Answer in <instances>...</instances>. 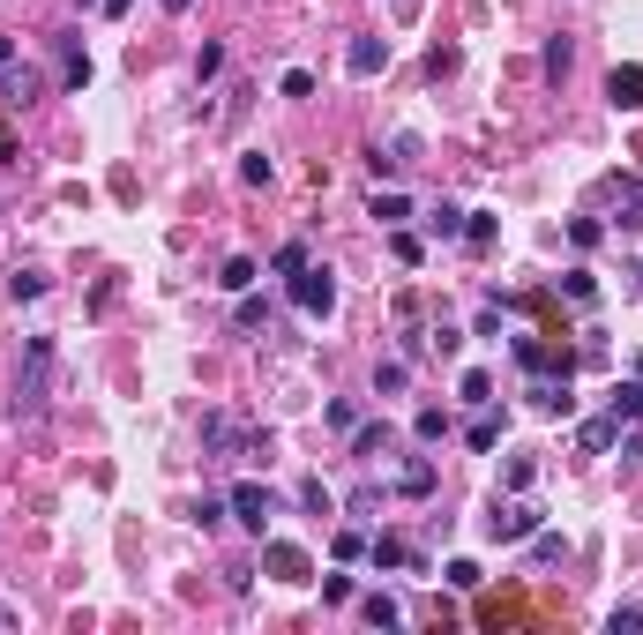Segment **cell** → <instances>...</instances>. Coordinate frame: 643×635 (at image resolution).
Masks as SVG:
<instances>
[{"instance_id":"1","label":"cell","mask_w":643,"mask_h":635,"mask_svg":"<svg viewBox=\"0 0 643 635\" xmlns=\"http://www.w3.org/2000/svg\"><path fill=\"white\" fill-rule=\"evenodd\" d=\"M45 404H53V337H30L23 344V367H15L8 411H15V419H38Z\"/></svg>"},{"instance_id":"2","label":"cell","mask_w":643,"mask_h":635,"mask_svg":"<svg viewBox=\"0 0 643 635\" xmlns=\"http://www.w3.org/2000/svg\"><path fill=\"white\" fill-rule=\"evenodd\" d=\"M531 531H539V508H531V501H494V508H486V538H494V546H516V538H531Z\"/></svg>"},{"instance_id":"3","label":"cell","mask_w":643,"mask_h":635,"mask_svg":"<svg viewBox=\"0 0 643 635\" xmlns=\"http://www.w3.org/2000/svg\"><path fill=\"white\" fill-rule=\"evenodd\" d=\"M292 307H300V314H329V307H337V277L307 262L300 277H292Z\"/></svg>"},{"instance_id":"4","label":"cell","mask_w":643,"mask_h":635,"mask_svg":"<svg viewBox=\"0 0 643 635\" xmlns=\"http://www.w3.org/2000/svg\"><path fill=\"white\" fill-rule=\"evenodd\" d=\"M262 568H270L277 583H315V561H307L292 538H270V546H262Z\"/></svg>"},{"instance_id":"5","label":"cell","mask_w":643,"mask_h":635,"mask_svg":"<svg viewBox=\"0 0 643 635\" xmlns=\"http://www.w3.org/2000/svg\"><path fill=\"white\" fill-rule=\"evenodd\" d=\"M225 508H232V516L247 523V531H262V523L277 516V494H270V486H247V479H240V486L225 494Z\"/></svg>"},{"instance_id":"6","label":"cell","mask_w":643,"mask_h":635,"mask_svg":"<svg viewBox=\"0 0 643 635\" xmlns=\"http://www.w3.org/2000/svg\"><path fill=\"white\" fill-rule=\"evenodd\" d=\"M531 404H539L546 419H569V411H576V396H569V374H539V381H531Z\"/></svg>"},{"instance_id":"7","label":"cell","mask_w":643,"mask_h":635,"mask_svg":"<svg viewBox=\"0 0 643 635\" xmlns=\"http://www.w3.org/2000/svg\"><path fill=\"white\" fill-rule=\"evenodd\" d=\"M606 98H614L621 113H643V60H629V68L606 75Z\"/></svg>"},{"instance_id":"8","label":"cell","mask_w":643,"mask_h":635,"mask_svg":"<svg viewBox=\"0 0 643 635\" xmlns=\"http://www.w3.org/2000/svg\"><path fill=\"white\" fill-rule=\"evenodd\" d=\"M367 217H374V225H389V232H397L404 217H412V202H404L397 187H374V195H367Z\"/></svg>"},{"instance_id":"9","label":"cell","mask_w":643,"mask_h":635,"mask_svg":"<svg viewBox=\"0 0 643 635\" xmlns=\"http://www.w3.org/2000/svg\"><path fill=\"white\" fill-rule=\"evenodd\" d=\"M344 68H352V75H382V68H389V45H382V38H352Z\"/></svg>"},{"instance_id":"10","label":"cell","mask_w":643,"mask_h":635,"mask_svg":"<svg viewBox=\"0 0 643 635\" xmlns=\"http://www.w3.org/2000/svg\"><path fill=\"white\" fill-rule=\"evenodd\" d=\"M614 225H643V180H614Z\"/></svg>"},{"instance_id":"11","label":"cell","mask_w":643,"mask_h":635,"mask_svg":"<svg viewBox=\"0 0 643 635\" xmlns=\"http://www.w3.org/2000/svg\"><path fill=\"white\" fill-rule=\"evenodd\" d=\"M202 449H210V456H232V449H240V426H232L225 411H210V419H202Z\"/></svg>"},{"instance_id":"12","label":"cell","mask_w":643,"mask_h":635,"mask_svg":"<svg viewBox=\"0 0 643 635\" xmlns=\"http://www.w3.org/2000/svg\"><path fill=\"white\" fill-rule=\"evenodd\" d=\"M367 553H374V568H412V576H419V568H427V561H419L412 546H404V538H374Z\"/></svg>"},{"instance_id":"13","label":"cell","mask_w":643,"mask_h":635,"mask_svg":"<svg viewBox=\"0 0 643 635\" xmlns=\"http://www.w3.org/2000/svg\"><path fill=\"white\" fill-rule=\"evenodd\" d=\"M576 441H584L591 456H606V449H614V441H621V419H614V411H606V419H591V426H584V434H576Z\"/></svg>"},{"instance_id":"14","label":"cell","mask_w":643,"mask_h":635,"mask_svg":"<svg viewBox=\"0 0 643 635\" xmlns=\"http://www.w3.org/2000/svg\"><path fill=\"white\" fill-rule=\"evenodd\" d=\"M614 419H621V426L643 419V374H636V381H614Z\"/></svg>"},{"instance_id":"15","label":"cell","mask_w":643,"mask_h":635,"mask_svg":"<svg viewBox=\"0 0 643 635\" xmlns=\"http://www.w3.org/2000/svg\"><path fill=\"white\" fill-rule=\"evenodd\" d=\"M427 232H434V240H457V232H464V210H457V202H434V210H427Z\"/></svg>"},{"instance_id":"16","label":"cell","mask_w":643,"mask_h":635,"mask_svg":"<svg viewBox=\"0 0 643 635\" xmlns=\"http://www.w3.org/2000/svg\"><path fill=\"white\" fill-rule=\"evenodd\" d=\"M382 449H389V426H352V456L359 464H374Z\"/></svg>"},{"instance_id":"17","label":"cell","mask_w":643,"mask_h":635,"mask_svg":"<svg viewBox=\"0 0 643 635\" xmlns=\"http://www.w3.org/2000/svg\"><path fill=\"white\" fill-rule=\"evenodd\" d=\"M397 494H434V464L427 456H412V464L397 471Z\"/></svg>"},{"instance_id":"18","label":"cell","mask_w":643,"mask_h":635,"mask_svg":"<svg viewBox=\"0 0 643 635\" xmlns=\"http://www.w3.org/2000/svg\"><path fill=\"white\" fill-rule=\"evenodd\" d=\"M412 434L427 441V449H434V441H449V411H442V404H427V411L412 419Z\"/></svg>"},{"instance_id":"19","label":"cell","mask_w":643,"mask_h":635,"mask_svg":"<svg viewBox=\"0 0 643 635\" xmlns=\"http://www.w3.org/2000/svg\"><path fill=\"white\" fill-rule=\"evenodd\" d=\"M614 449H621V471L636 479V471H643V426H636V419L621 426V441H614Z\"/></svg>"},{"instance_id":"20","label":"cell","mask_w":643,"mask_h":635,"mask_svg":"<svg viewBox=\"0 0 643 635\" xmlns=\"http://www.w3.org/2000/svg\"><path fill=\"white\" fill-rule=\"evenodd\" d=\"M255 277H262V269L247 262V254H232V262L217 269V284H225V292H247V284H255Z\"/></svg>"},{"instance_id":"21","label":"cell","mask_w":643,"mask_h":635,"mask_svg":"<svg viewBox=\"0 0 643 635\" xmlns=\"http://www.w3.org/2000/svg\"><path fill=\"white\" fill-rule=\"evenodd\" d=\"M30 98H38V75H30V68H15L8 83H0V105H30Z\"/></svg>"},{"instance_id":"22","label":"cell","mask_w":643,"mask_h":635,"mask_svg":"<svg viewBox=\"0 0 643 635\" xmlns=\"http://www.w3.org/2000/svg\"><path fill=\"white\" fill-rule=\"evenodd\" d=\"M300 508H307V516H337V494H329L322 479H307L300 486Z\"/></svg>"},{"instance_id":"23","label":"cell","mask_w":643,"mask_h":635,"mask_svg":"<svg viewBox=\"0 0 643 635\" xmlns=\"http://www.w3.org/2000/svg\"><path fill=\"white\" fill-rule=\"evenodd\" d=\"M569 38H554V45H546V60H539V68H546V83H569Z\"/></svg>"},{"instance_id":"24","label":"cell","mask_w":643,"mask_h":635,"mask_svg":"<svg viewBox=\"0 0 643 635\" xmlns=\"http://www.w3.org/2000/svg\"><path fill=\"white\" fill-rule=\"evenodd\" d=\"M531 561H569V538L561 531H531Z\"/></svg>"},{"instance_id":"25","label":"cell","mask_w":643,"mask_h":635,"mask_svg":"<svg viewBox=\"0 0 643 635\" xmlns=\"http://www.w3.org/2000/svg\"><path fill=\"white\" fill-rule=\"evenodd\" d=\"M561 292H569L576 307H591V299H599V277H591V269H569V277H561Z\"/></svg>"},{"instance_id":"26","label":"cell","mask_w":643,"mask_h":635,"mask_svg":"<svg viewBox=\"0 0 643 635\" xmlns=\"http://www.w3.org/2000/svg\"><path fill=\"white\" fill-rule=\"evenodd\" d=\"M404 381H412V374H404V359H382V367H374V396H397Z\"/></svg>"},{"instance_id":"27","label":"cell","mask_w":643,"mask_h":635,"mask_svg":"<svg viewBox=\"0 0 643 635\" xmlns=\"http://www.w3.org/2000/svg\"><path fill=\"white\" fill-rule=\"evenodd\" d=\"M359 613H367L374 628H397V621H404V613H397V598H382V591H374V598H367V606H359Z\"/></svg>"},{"instance_id":"28","label":"cell","mask_w":643,"mask_h":635,"mask_svg":"<svg viewBox=\"0 0 643 635\" xmlns=\"http://www.w3.org/2000/svg\"><path fill=\"white\" fill-rule=\"evenodd\" d=\"M38 292H45L38 269H15V277H8V299H15V307H23V299H38Z\"/></svg>"},{"instance_id":"29","label":"cell","mask_w":643,"mask_h":635,"mask_svg":"<svg viewBox=\"0 0 643 635\" xmlns=\"http://www.w3.org/2000/svg\"><path fill=\"white\" fill-rule=\"evenodd\" d=\"M270 269H277V277H300V269H307V247H300V240H285V247H277V262H270Z\"/></svg>"},{"instance_id":"30","label":"cell","mask_w":643,"mask_h":635,"mask_svg":"<svg viewBox=\"0 0 643 635\" xmlns=\"http://www.w3.org/2000/svg\"><path fill=\"white\" fill-rule=\"evenodd\" d=\"M464 441H472V449H494V441H501V419H494V411H479V419H472V434H464Z\"/></svg>"},{"instance_id":"31","label":"cell","mask_w":643,"mask_h":635,"mask_svg":"<svg viewBox=\"0 0 643 635\" xmlns=\"http://www.w3.org/2000/svg\"><path fill=\"white\" fill-rule=\"evenodd\" d=\"M569 240H576V247H599L606 225H599V217H569Z\"/></svg>"},{"instance_id":"32","label":"cell","mask_w":643,"mask_h":635,"mask_svg":"<svg viewBox=\"0 0 643 635\" xmlns=\"http://www.w3.org/2000/svg\"><path fill=\"white\" fill-rule=\"evenodd\" d=\"M442 576H449V591H479V561H449Z\"/></svg>"},{"instance_id":"33","label":"cell","mask_w":643,"mask_h":635,"mask_svg":"<svg viewBox=\"0 0 643 635\" xmlns=\"http://www.w3.org/2000/svg\"><path fill=\"white\" fill-rule=\"evenodd\" d=\"M464 240L486 247V240H494V217H486V210H464Z\"/></svg>"},{"instance_id":"34","label":"cell","mask_w":643,"mask_h":635,"mask_svg":"<svg viewBox=\"0 0 643 635\" xmlns=\"http://www.w3.org/2000/svg\"><path fill=\"white\" fill-rule=\"evenodd\" d=\"M217 68H225V45H202V53H195V75H202V83H210Z\"/></svg>"},{"instance_id":"35","label":"cell","mask_w":643,"mask_h":635,"mask_svg":"<svg viewBox=\"0 0 643 635\" xmlns=\"http://www.w3.org/2000/svg\"><path fill=\"white\" fill-rule=\"evenodd\" d=\"M285 98H315V75H307V68H285Z\"/></svg>"},{"instance_id":"36","label":"cell","mask_w":643,"mask_h":635,"mask_svg":"<svg viewBox=\"0 0 643 635\" xmlns=\"http://www.w3.org/2000/svg\"><path fill=\"white\" fill-rule=\"evenodd\" d=\"M457 344H464V329H449V322H442V329H434V337H427V352H442V359H449V352H457Z\"/></svg>"},{"instance_id":"37","label":"cell","mask_w":643,"mask_h":635,"mask_svg":"<svg viewBox=\"0 0 643 635\" xmlns=\"http://www.w3.org/2000/svg\"><path fill=\"white\" fill-rule=\"evenodd\" d=\"M389 247H397V262H419V254H427V247H419V232H404V225H397V240H389Z\"/></svg>"},{"instance_id":"38","label":"cell","mask_w":643,"mask_h":635,"mask_svg":"<svg viewBox=\"0 0 643 635\" xmlns=\"http://www.w3.org/2000/svg\"><path fill=\"white\" fill-rule=\"evenodd\" d=\"M15 68H23V45H15V38H0V83H8Z\"/></svg>"},{"instance_id":"39","label":"cell","mask_w":643,"mask_h":635,"mask_svg":"<svg viewBox=\"0 0 643 635\" xmlns=\"http://www.w3.org/2000/svg\"><path fill=\"white\" fill-rule=\"evenodd\" d=\"M614 628H643V606H614Z\"/></svg>"},{"instance_id":"40","label":"cell","mask_w":643,"mask_h":635,"mask_svg":"<svg viewBox=\"0 0 643 635\" xmlns=\"http://www.w3.org/2000/svg\"><path fill=\"white\" fill-rule=\"evenodd\" d=\"M98 8H105V15H128V0H98Z\"/></svg>"},{"instance_id":"41","label":"cell","mask_w":643,"mask_h":635,"mask_svg":"<svg viewBox=\"0 0 643 635\" xmlns=\"http://www.w3.org/2000/svg\"><path fill=\"white\" fill-rule=\"evenodd\" d=\"M187 8H195V0H165V15H187Z\"/></svg>"},{"instance_id":"42","label":"cell","mask_w":643,"mask_h":635,"mask_svg":"<svg viewBox=\"0 0 643 635\" xmlns=\"http://www.w3.org/2000/svg\"><path fill=\"white\" fill-rule=\"evenodd\" d=\"M0 628H15V606H0Z\"/></svg>"},{"instance_id":"43","label":"cell","mask_w":643,"mask_h":635,"mask_svg":"<svg viewBox=\"0 0 643 635\" xmlns=\"http://www.w3.org/2000/svg\"><path fill=\"white\" fill-rule=\"evenodd\" d=\"M75 8H98V0H75Z\"/></svg>"},{"instance_id":"44","label":"cell","mask_w":643,"mask_h":635,"mask_svg":"<svg viewBox=\"0 0 643 635\" xmlns=\"http://www.w3.org/2000/svg\"><path fill=\"white\" fill-rule=\"evenodd\" d=\"M636 292H643V269H636Z\"/></svg>"},{"instance_id":"45","label":"cell","mask_w":643,"mask_h":635,"mask_svg":"<svg viewBox=\"0 0 643 635\" xmlns=\"http://www.w3.org/2000/svg\"><path fill=\"white\" fill-rule=\"evenodd\" d=\"M636 374H643V352H636Z\"/></svg>"},{"instance_id":"46","label":"cell","mask_w":643,"mask_h":635,"mask_svg":"<svg viewBox=\"0 0 643 635\" xmlns=\"http://www.w3.org/2000/svg\"><path fill=\"white\" fill-rule=\"evenodd\" d=\"M397 8H412V0H397Z\"/></svg>"}]
</instances>
